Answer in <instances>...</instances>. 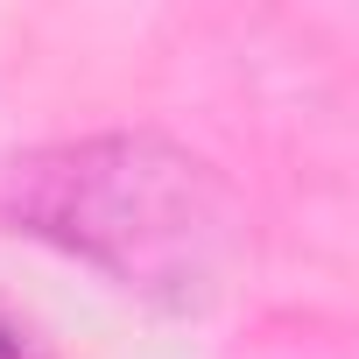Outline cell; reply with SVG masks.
I'll use <instances>...</instances> for the list:
<instances>
[{"label": "cell", "mask_w": 359, "mask_h": 359, "mask_svg": "<svg viewBox=\"0 0 359 359\" xmlns=\"http://www.w3.org/2000/svg\"><path fill=\"white\" fill-rule=\"evenodd\" d=\"M0 359H43V345H36V331L0 303Z\"/></svg>", "instance_id": "7a4b0ae2"}, {"label": "cell", "mask_w": 359, "mask_h": 359, "mask_svg": "<svg viewBox=\"0 0 359 359\" xmlns=\"http://www.w3.org/2000/svg\"><path fill=\"white\" fill-rule=\"evenodd\" d=\"M0 219L176 317L212 310L247 261L233 176L155 127L29 148L0 176Z\"/></svg>", "instance_id": "6da1fadb"}]
</instances>
